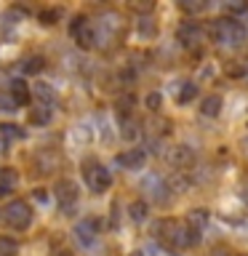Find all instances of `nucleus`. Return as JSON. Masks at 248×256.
Segmentation results:
<instances>
[{
	"instance_id": "obj_1",
	"label": "nucleus",
	"mask_w": 248,
	"mask_h": 256,
	"mask_svg": "<svg viewBox=\"0 0 248 256\" xmlns=\"http://www.w3.org/2000/svg\"><path fill=\"white\" fill-rule=\"evenodd\" d=\"M208 38L222 48H238V46L246 43L248 32L243 30L240 22L230 19V16H222V19H214L211 24H208Z\"/></svg>"
},
{
	"instance_id": "obj_2",
	"label": "nucleus",
	"mask_w": 248,
	"mask_h": 256,
	"mask_svg": "<svg viewBox=\"0 0 248 256\" xmlns=\"http://www.w3.org/2000/svg\"><path fill=\"white\" fill-rule=\"evenodd\" d=\"M139 190H142L144 200H152V203H158V206H166L168 200H171V192H174L168 179L160 174H147L139 182Z\"/></svg>"
},
{
	"instance_id": "obj_3",
	"label": "nucleus",
	"mask_w": 248,
	"mask_h": 256,
	"mask_svg": "<svg viewBox=\"0 0 248 256\" xmlns=\"http://www.w3.org/2000/svg\"><path fill=\"white\" fill-rule=\"evenodd\" d=\"M83 179H86L88 190H91L94 195H102V192H107L112 187L110 168L102 166L99 160H86V163H83Z\"/></svg>"
},
{
	"instance_id": "obj_4",
	"label": "nucleus",
	"mask_w": 248,
	"mask_h": 256,
	"mask_svg": "<svg viewBox=\"0 0 248 256\" xmlns=\"http://www.w3.org/2000/svg\"><path fill=\"white\" fill-rule=\"evenodd\" d=\"M94 27L99 32V48H104L115 38L123 35V19H120V14H115V11H104L99 19L94 22Z\"/></svg>"
},
{
	"instance_id": "obj_5",
	"label": "nucleus",
	"mask_w": 248,
	"mask_h": 256,
	"mask_svg": "<svg viewBox=\"0 0 248 256\" xmlns=\"http://www.w3.org/2000/svg\"><path fill=\"white\" fill-rule=\"evenodd\" d=\"M3 222L16 232H24L32 224V208L24 203V200H11L3 211Z\"/></svg>"
},
{
	"instance_id": "obj_6",
	"label": "nucleus",
	"mask_w": 248,
	"mask_h": 256,
	"mask_svg": "<svg viewBox=\"0 0 248 256\" xmlns=\"http://www.w3.org/2000/svg\"><path fill=\"white\" fill-rule=\"evenodd\" d=\"M54 198L56 203H59V211L64 216H70L72 211H75V203H78V187L72 179H59L54 187Z\"/></svg>"
},
{
	"instance_id": "obj_7",
	"label": "nucleus",
	"mask_w": 248,
	"mask_h": 256,
	"mask_svg": "<svg viewBox=\"0 0 248 256\" xmlns=\"http://www.w3.org/2000/svg\"><path fill=\"white\" fill-rule=\"evenodd\" d=\"M99 230H102V224L96 219H86V222H80L78 227L72 230V238H75L83 248H94L96 240H99Z\"/></svg>"
},
{
	"instance_id": "obj_8",
	"label": "nucleus",
	"mask_w": 248,
	"mask_h": 256,
	"mask_svg": "<svg viewBox=\"0 0 248 256\" xmlns=\"http://www.w3.org/2000/svg\"><path fill=\"white\" fill-rule=\"evenodd\" d=\"M203 35L206 32L198 22H184V24H179V30H176V40H179L184 48H198L203 43Z\"/></svg>"
},
{
	"instance_id": "obj_9",
	"label": "nucleus",
	"mask_w": 248,
	"mask_h": 256,
	"mask_svg": "<svg viewBox=\"0 0 248 256\" xmlns=\"http://www.w3.org/2000/svg\"><path fill=\"white\" fill-rule=\"evenodd\" d=\"M166 160H168L174 168L184 171V168H190L192 163H195V150H192L190 144H174V147L166 152Z\"/></svg>"
},
{
	"instance_id": "obj_10",
	"label": "nucleus",
	"mask_w": 248,
	"mask_h": 256,
	"mask_svg": "<svg viewBox=\"0 0 248 256\" xmlns=\"http://www.w3.org/2000/svg\"><path fill=\"white\" fill-rule=\"evenodd\" d=\"M115 163L120 168H126V171H139V168H144V163H147V150L144 147L126 150V152H120V155L115 158Z\"/></svg>"
},
{
	"instance_id": "obj_11",
	"label": "nucleus",
	"mask_w": 248,
	"mask_h": 256,
	"mask_svg": "<svg viewBox=\"0 0 248 256\" xmlns=\"http://www.w3.org/2000/svg\"><path fill=\"white\" fill-rule=\"evenodd\" d=\"M118 123H120V136L128 142H134V139H139L142 136V123L134 118V112L131 110H118Z\"/></svg>"
},
{
	"instance_id": "obj_12",
	"label": "nucleus",
	"mask_w": 248,
	"mask_h": 256,
	"mask_svg": "<svg viewBox=\"0 0 248 256\" xmlns=\"http://www.w3.org/2000/svg\"><path fill=\"white\" fill-rule=\"evenodd\" d=\"M176 230H179V222L174 219H160L155 227H152V235H155V240L160 246L171 248L174 246V238H176Z\"/></svg>"
},
{
	"instance_id": "obj_13",
	"label": "nucleus",
	"mask_w": 248,
	"mask_h": 256,
	"mask_svg": "<svg viewBox=\"0 0 248 256\" xmlns=\"http://www.w3.org/2000/svg\"><path fill=\"white\" fill-rule=\"evenodd\" d=\"M8 94L14 96V102L19 104V107L30 102V86L24 83L22 78H16V80H11V83H8Z\"/></svg>"
},
{
	"instance_id": "obj_14",
	"label": "nucleus",
	"mask_w": 248,
	"mask_h": 256,
	"mask_svg": "<svg viewBox=\"0 0 248 256\" xmlns=\"http://www.w3.org/2000/svg\"><path fill=\"white\" fill-rule=\"evenodd\" d=\"M224 107V102H222V96L219 94H211V96H206L203 102H200V115H206V118H216L222 112Z\"/></svg>"
},
{
	"instance_id": "obj_15",
	"label": "nucleus",
	"mask_w": 248,
	"mask_h": 256,
	"mask_svg": "<svg viewBox=\"0 0 248 256\" xmlns=\"http://www.w3.org/2000/svg\"><path fill=\"white\" fill-rule=\"evenodd\" d=\"M75 43L80 48H94V46H99V32H96L94 24H88V27H83L75 35Z\"/></svg>"
},
{
	"instance_id": "obj_16",
	"label": "nucleus",
	"mask_w": 248,
	"mask_h": 256,
	"mask_svg": "<svg viewBox=\"0 0 248 256\" xmlns=\"http://www.w3.org/2000/svg\"><path fill=\"white\" fill-rule=\"evenodd\" d=\"M54 118V110L48 104H40V107H32L30 110V123L32 126H48Z\"/></svg>"
},
{
	"instance_id": "obj_17",
	"label": "nucleus",
	"mask_w": 248,
	"mask_h": 256,
	"mask_svg": "<svg viewBox=\"0 0 248 256\" xmlns=\"http://www.w3.org/2000/svg\"><path fill=\"white\" fill-rule=\"evenodd\" d=\"M94 128H96V134H99L104 142L112 139V123H110L107 112H96V115H94Z\"/></svg>"
},
{
	"instance_id": "obj_18",
	"label": "nucleus",
	"mask_w": 248,
	"mask_h": 256,
	"mask_svg": "<svg viewBox=\"0 0 248 256\" xmlns=\"http://www.w3.org/2000/svg\"><path fill=\"white\" fill-rule=\"evenodd\" d=\"M208 219H211V214L206 211V208H192V211L187 214V227H192L195 232H200L208 224Z\"/></svg>"
},
{
	"instance_id": "obj_19",
	"label": "nucleus",
	"mask_w": 248,
	"mask_h": 256,
	"mask_svg": "<svg viewBox=\"0 0 248 256\" xmlns=\"http://www.w3.org/2000/svg\"><path fill=\"white\" fill-rule=\"evenodd\" d=\"M147 214H150L147 200H134V203L128 206V216H131V222H136V224L147 222Z\"/></svg>"
},
{
	"instance_id": "obj_20",
	"label": "nucleus",
	"mask_w": 248,
	"mask_h": 256,
	"mask_svg": "<svg viewBox=\"0 0 248 256\" xmlns=\"http://www.w3.org/2000/svg\"><path fill=\"white\" fill-rule=\"evenodd\" d=\"M32 94L40 99V104H51L56 102V91H54V86H48V83H35V88H32Z\"/></svg>"
},
{
	"instance_id": "obj_21",
	"label": "nucleus",
	"mask_w": 248,
	"mask_h": 256,
	"mask_svg": "<svg viewBox=\"0 0 248 256\" xmlns=\"http://www.w3.org/2000/svg\"><path fill=\"white\" fill-rule=\"evenodd\" d=\"M195 96H198L195 83H179V88H176V104H190Z\"/></svg>"
},
{
	"instance_id": "obj_22",
	"label": "nucleus",
	"mask_w": 248,
	"mask_h": 256,
	"mask_svg": "<svg viewBox=\"0 0 248 256\" xmlns=\"http://www.w3.org/2000/svg\"><path fill=\"white\" fill-rule=\"evenodd\" d=\"M136 30H139V35H144V38H155L158 35V22L152 19V16H144V19H136Z\"/></svg>"
},
{
	"instance_id": "obj_23",
	"label": "nucleus",
	"mask_w": 248,
	"mask_h": 256,
	"mask_svg": "<svg viewBox=\"0 0 248 256\" xmlns=\"http://www.w3.org/2000/svg\"><path fill=\"white\" fill-rule=\"evenodd\" d=\"M94 134H96V128H88V123H78L72 128V139L80 142V144H88L94 139Z\"/></svg>"
},
{
	"instance_id": "obj_24",
	"label": "nucleus",
	"mask_w": 248,
	"mask_h": 256,
	"mask_svg": "<svg viewBox=\"0 0 248 256\" xmlns=\"http://www.w3.org/2000/svg\"><path fill=\"white\" fill-rule=\"evenodd\" d=\"M43 70H46V59H43V56H30V59L22 64L24 75H38V72H43Z\"/></svg>"
},
{
	"instance_id": "obj_25",
	"label": "nucleus",
	"mask_w": 248,
	"mask_h": 256,
	"mask_svg": "<svg viewBox=\"0 0 248 256\" xmlns=\"http://www.w3.org/2000/svg\"><path fill=\"white\" fill-rule=\"evenodd\" d=\"M208 8L206 0H179V11L184 14H203Z\"/></svg>"
},
{
	"instance_id": "obj_26",
	"label": "nucleus",
	"mask_w": 248,
	"mask_h": 256,
	"mask_svg": "<svg viewBox=\"0 0 248 256\" xmlns=\"http://www.w3.org/2000/svg\"><path fill=\"white\" fill-rule=\"evenodd\" d=\"M0 136H3V142H11V139H22L24 131L16 123H0Z\"/></svg>"
},
{
	"instance_id": "obj_27",
	"label": "nucleus",
	"mask_w": 248,
	"mask_h": 256,
	"mask_svg": "<svg viewBox=\"0 0 248 256\" xmlns=\"http://www.w3.org/2000/svg\"><path fill=\"white\" fill-rule=\"evenodd\" d=\"M248 11V3H243V0H238V3H222V14H227L230 19L232 16H243Z\"/></svg>"
},
{
	"instance_id": "obj_28",
	"label": "nucleus",
	"mask_w": 248,
	"mask_h": 256,
	"mask_svg": "<svg viewBox=\"0 0 248 256\" xmlns=\"http://www.w3.org/2000/svg\"><path fill=\"white\" fill-rule=\"evenodd\" d=\"M16 254H19V243L14 238L0 235V256H16Z\"/></svg>"
},
{
	"instance_id": "obj_29",
	"label": "nucleus",
	"mask_w": 248,
	"mask_h": 256,
	"mask_svg": "<svg viewBox=\"0 0 248 256\" xmlns=\"http://www.w3.org/2000/svg\"><path fill=\"white\" fill-rule=\"evenodd\" d=\"M227 75L230 78H246L248 75V62H232L227 67Z\"/></svg>"
},
{
	"instance_id": "obj_30",
	"label": "nucleus",
	"mask_w": 248,
	"mask_h": 256,
	"mask_svg": "<svg viewBox=\"0 0 248 256\" xmlns=\"http://www.w3.org/2000/svg\"><path fill=\"white\" fill-rule=\"evenodd\" d=\"M144 254H147V256H179V254L174 251V248H166V246H160V243L144 248Z\"/></svg>"
},
{
	"instance_id": "obj_31",
	"label": "nucleus",
	"mask_w": 248,
	"mask_h": 256,
	"mask_svg": "<svg viewBox=\"0 0 248 256\" xmlns=\"http://www.w3.org/2000/svg\"><path fill=\"white\" fill-rule=\"evenodd\" d=\"M11 110H19V104L14 102V96L8 91H0V112H11Z\"/></svg>"
},
{
	"instance_id": "obj_32",
	"label": "nucleus",
	"mask_w": 248,
	"mask_h": 256,
	"mask_svg": "<svg viewBox=\"0 0 248 256\" xmlns=\"http://www.w3.org/2000/svg\"><path fill=\"white\" fill-rule=\"evenodd\" d=\"M0 182L3 184H8V187H16V182H19V174L14 171V168H3V171H0Z\"/></svg>"
},
{
	"instance_id": "obj_33",
	"label": "nucleus",
	"mask_w": 248,
	"mask_h": 256,
	"mask_svg": "<svg viewBox=\"0 0 248 256\" xmlns=\"http://www.w3.org/2000/svg\"><path fill=\"white\" fill-rule=\"evenodd\" d=\"M88 24H91V22H88V19H86V16H75V19H72V22H70V35H72V38H75V35H78V32H80V30H83V27H88Z\"/></svg>"
},
{
	"instance_id": "obj_34",
	"label": "nucleus",
	"mask_w": 248,
	"mask_h": 256,
	"mask_svg": "<svg viewBox=\"0 0 248 256\" xmlns=\"http://www.w3.org/2000/svg\"><path fill=\"white\" fill-rule=\"evenodd\" d=\"M160 102H163V96H160L158 91L147 94V99H144V104H147V110H152V112H155V110L160 107Z\"/></svg>"
},
{
	"instance_id": "obj_35",
	"label": "nucleus",
	"mask_w": 248,
	"mask_h": 256,
	"mask_svg": "<svg viewBox=\"0 0 248 256\" xmlns=\"http://www.w3.org/2000/svg\"><path fill=\"white\" fill-rule=\"evenodd\" d=\"M38 19L43 22V24H54L56 19H59V11H56V8H51V11H40Z\"/></svg>"
},
{
	"instance_id": "obj_36",
	"label": "nucleus",
	"mask_w": 248,
	"mask_h": 256,
	"mask_svg": "<svg viewBox=\"0 0 248 256\" xmlns=\"http://www.w3.org/2000/svg\"><path fill=\"white\" fill-rule=\"evenodd\" d=\"M131 8L136 14H150L152 11V3H131Z\"/></svg>"
},
{
	"instance_id": "obj_37",
	"label": "nucleus",
	"mask_w": 248,
	"mask_h": 256,
	"mask_svg": "<svg viewBox=\"0 0 248 256\" xmlns=\"http://www.w3.org/2000/svg\"><path fill=\"white\" fill-rule=\"evenodd\" d=\"M8 192H11V187H8V184H3V182H0V198H6Z\"/></svg>"
},
{
	"instance_id": "obj_38",
	"label": "nucleus",
	"mask_w": 248,
	"mask_h": 256,
	"mask_svg": "<svg viewBox=\"0 0 248 256\" xmlns=\"http://www.w3.org/2000/svg\"><path fill=\"white\" fill-rule=\"evenodd\" d=\"M131 256H147V254H144V251H134Z\"/></svg>"
},
{
	"instance_id": "obj_39",
	"label": "nucleus",
	"mask_w": 248,
	"mask_h": 256,
	"mask_svg": "<svg viewBox=\"0 0 248 256\" xmlns=\"http://www.w3.org/2000/svg\"><path fill=\"white\" fill-rule=\"evenodd\" d=\"M216 256H230V254H227V251H222V254H216Z\"/></svg>"
},
{
	"instance_id": "obj_40",
	"label": "nucleus",
	"mask_w": 248,
	"mask_h": 256,
	"mask_svg": "<svg viewBox=\"0 0 248 256\" xmlns=\"http://www.w3.org/2000/svg\"><path fill=\"white\" fill-rule=\"evenodd\" d=\"M246 203H248V190H246Z\"/></svg>"
},
{
	"instance_id": "obj_41",
	"label": "nucleus",
	"mask_w": 248,
	"mask_h": 256,
	"mask_svg": "<svg viewBox=\"0 0 248 256\" xmlns=\"http://www.w3.org/2000/svg\"><path fill=\"white\" fill-rule=\"evenodd\" d=\"M0 147H3V139H0Z\"/></svg>"
}]
</instances>
